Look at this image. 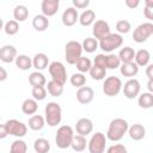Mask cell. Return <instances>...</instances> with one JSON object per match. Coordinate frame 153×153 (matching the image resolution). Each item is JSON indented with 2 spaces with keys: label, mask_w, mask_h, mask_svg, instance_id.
<instances>
[{
  "label": "cell",
  "mask_w": 153,
  "mask_h": 153,
  "mask_svg": "<svg viewBox=\"0 0 153 153\" xmlns=\"http://www.w3.org/2000/svg\"><path fill=\"white\" fill-rule=\"evenodd\" d=\"M128 128H129V124L124 118H121V117L114 118L108 127L106 139L110 141H120L123 139L124 134H127Z\"/></svg>",
  "instance_id": "cell-1"
},
{
  "label": "cell",
  "mask_w": 153,
  "mask_h": 153,
  "mask_svg": "<svg viewBox=\"0 0 153 153\" xmlns=\"http://www.w3.org/2000/svg\"><path fill=\"white\" fill-rule=\"evenodd\" d=\"M44 121L50 127H56L62 120V109L59 103L49 102L44 109Z\"/></svg>",
  "instance_id": "cell-2"
},
{
  "label": "cell",
  "mask_w": 153,
  "mask_h": 153,
  "mask_svg": "<svg viewBox=\"0 0 153 153\" xmlns=\"http://www.w3.org/2000/svg\"><path fill=\"white\" fill-rule=\"evenodd\" d=\"M73 136H74V131L71 126H61L57 129L56 136H55L56 146L61 149H66V148L71 147Z\"/></svg>",
  "instance_id": "cell-3"
},
{
  "label": "cell",
  "mask_w": 153,
  "mask_h": 153,
  "mask_svg": "<svg viewBox=\"0 0 153 153\" xmlns=\"http://www.w3.org/2000/svg\"><path fill=\"white\" fill-rule=\"evenodd\" d=\"M81 43L78 41H68L65 45V59L68 65H75L79 57L82 55Z\"/></svg>",
  "instance_id": "cell-4"
},
{
  "label": "cell",
  "mask_w": 153,
  "mask_h": 153,
  "mask_svg": "<svg viewBox=\"0 0 153 153\" xmlns=\"http://www.w3.org/2000/svg\"><path fill=\"white\" fill-rule=\"evenodd\" d=\"M48 71L49 74L51 76V80L57 82L59 85H65L67 81V71L66 67L62 62L60 61H53L49 66H48Z\"/></svg>",
  "instance_id": "cell-5"
},
{
  "label": "cell",
  "mask_w": 153,
  "mask_h": 153,
  "mask_svg": "<svg viewBox=\"0 0 153 153\" xmlns=\"http://www.w3.org/2000/svg\"><path fill=\"white\" fill-rule=\"evenodd\" d=\"M122 44H123V38L118 33H110L98 42V47L103 51L109 53V54H111V51L120 48Z\"/></svg>",
  "instance_id": "cell-6"
},
{
  "label": "cell",
  "mask_w": 153,
  "mask_h": 153,
  "mask_svg": "<svg viewBox=\"0 0 153 153\" xmlns=\"http://www.w3.org/2000/svg\"><path fill=\"white\" fill-rule=\"evenodd\" d=\"M122 80L118 76L111 75L104 79L103 82V93L108 97H115L117 96L122 90Z\"/></svg>",
  "instance_id": "cell-7"
},
{
  "label": "cell",
  "mask_w": 153,
  "mask_h": 153,
  "mask_svg": "<svg viewBox=\"0 0 153 153\" xmlns=\"http://www.w3.org/2000/svg\"><path fill=\"white\" fill-rule=\"evenodd\" d=\"M106 146V136L102 131L93 134L87 142V148L90 153H104Z\"/></svg>",
  "instance_id": "cell-8"
},
{
  "label": "cell",
  "mask_w": 153,
  "mask_h": 153,
  "mask_svg": "<svg viewBox=\"0 0 153 153\" xmlns=\"http://www.w3.org/2000/svg\"><path fill=\"white\" fill-rule=\"evenodd\" d=\"M152 35H153V24L151 22H146L136 26V29L133 32V39L136 43H143Z\"/></svg>",
  "instance_id": "cell-9"
},
{
  "label": "cell",
  "mask_w": 153,
  "mask_h": 153,
  "mask_svg": "<svg viewBox=\"0 0 153 153\" xmlns=\"http://www.w3.org/2000/svg\"><path fill=\"white\" fill-rule=\"evenodd\" d=\"M5 127H6L7 134L16 136V137H23L27 133V126L24 124L23 122L18 121V120H14V118L8 120L5 123Z\"/></svg>",
  "instance_id": "cell-10"
},
{
  "label": "cell",
  "mask_w": 153,
  "mask_h": 153,
  "mask_svg": "<svg viewBox=\"0 0 153 153\" xmlns=\"http://www.w3.org/2000/svg\"><path fill=\"white\" fill-rule=\"evenodd\" d=\"M124 97L128 99H134L140 94V90H141V85L140 81L135 78H131L129 80H127L124 82V85L122 86Z\"/></svg>",
  "instance_id": "cell-11"
},
{
  "label": "cell",
  "mask_w": 153,
  "mask_h": 153,
  "mask_svg": "<svg viewBox=\"0 0 153 153\" xmlns=\"http://www.w3.org/2000/svg\"><path fill=\"white\" fill-rule=\"evenodd\" d=\"M110 33H111L110 32V26H109L108 22H105L103 19H99V20H96L93 23L92 35H93V38L94 39L100 41V39H103L104 37H106Z\"/></svg>",
  "instance_id": "cell-12"
},
{
  "label": "cell",
  "mask_w": 153,
  "mask_h": 153,
  "mask_svg": "<svg viewBox=\"0 0 153 153\" xmlns=\"http://www.w3.org/2000/svg\"><path fill=\"white\" fill-rule=\"evenodd\" d=\"M75 130H76L78 135L87 136L93 130V122L90 118H87V117H81V118H79L76 121Z\"/></svg>",
  "instance_id": "cell-13"
},
{
  "label": "cell",
  "mask_w": 153,
  "mask_h": 153,
  "mask_svg": "<svg viewBox=\"0 0 153 153\" xmlns=\"http://www.w3.org/2000/svg\"><path fill=\"white\" fill-rule=\"evenodd\" d=\"M93 98H94V92L90 86H82V87L78 88V91H76V100L80 104H82V105L90 104L93 100Z\"/></svg>",
  "instance_id": "cell-14"
},
{
  "label": "cell",
  "mask_w": 153,
  "mask_h": 153,
  "mask_svg": "<svg viewBox=\"0 0 153 153\" xmlns=\"http://www.w3.org/2000/svg\"><path fill=\"white\" fill-rule=\"evenodd\" d=\"M60 7V1L59 0H43L41 4V10L42 14L48 17H53L56 14Z\"/></svg>",
  "instance_id": "cell-15"
},
{
  "label": "cell",
  "mask_w": 153,
  "mask_h": 153,
  "mask_svg": "<svg viewBox=\"0 0 153 153\" xmlns=\"http://www.w3.org/2000/svg\"><path fill=\"white\" fill-rule=\"evenodd\" d=\"M17 57V49L11 44L2 45L0 48V60L5 63H11Z\"/></svg>",
  "instance_id": "cell-16"
},
{
  "label": "cell",
  "mask_w": 153,
  "mask_h": 153,
  "mask_svg": "<svg viewBox=\"0 0 153 153\" xmlns=\"http://www.w3.org/2000/svg\"><path fill=\"white\" fill-rule=\"evenodd\" d=\"M78 19H79V14H78V11L74 7L66 8L62 13V17H61L62 24L65 26H73L78 22Z\"/></svg>",
  "instance_id": "cell-17"
},
{
  "label": "cell",
  "mask_w": 153,
  "mask_h": 153,
  "mask_svg": "<svg viewBox=\"0 0 153 153\" xmlns=\"http://www.w3.org/2000/svg\"><path fill=\"white\" fill-rule=\"evenodd\" d=\"M127 133L129 134L131 140L140 141V140H142L146 136V128L142 124H140V123H135V124H133V126H130L128 128Z\"/></svg>",
  "instance_id": "cell-18"
},
{
  "label": "cell",
  "mask_w": 153,
  "mask_h": 153,
  "mask_svg": "<svg viewBox=\"0 0 153 153\" xmlns=\"http://www.w3.org/2000/svg\"><path fill=\"white\" fill-rule=\"evenodd\" d=\"M120 72H121V74L123 76H127V78L131 79L139 73V67L134 61L133 62H128V63H121Z\"/></svg>",
  "instance_id": "cell-19"
},
{
  "label": "cell",
  "mask_w": 153,
  "mask_h": 153,
  "mask_svg": "<svg viewBox=\"0 0 153 153\" xmlns=\"http://www.w3.org/2000/svg\"><path fill=\"white\" fill-rule=\"evenodd\" d=\"M149 61H151V54L147 49H140L135 51L134 62L137 65V67H145L149 65Z\"/></svg>",
  "instance_id": "cell-20"
},
{
  "label": "cell",
  "mask_w": 153,
  "mask_h": 153,
  "mask_svg": "<svg viewBox=\"0 0 153 153\" xmlns=\"http://www.w3.org/2000/svg\"><path fill=\"white\" fill-rule=\"evenodd\" d=\"M48 63H49V59L44 53H38L32 59V67H35L37 72L45 69L48 67Z\"/></svg>",
  "instance_id": "cell-21"
},
{
  "label": "cell",
  "mask_w": 153,
  "mask_h": 153,
  "mask_svg": "<svg viewBox=\"0 0 153 153\" xmlns=\"http://www.w3.org/2000/svg\"><path fill=\"white\" fill-rule=\"evenodd\" d=\"M49 26V19L43 14H37L32 19V27L36 31H45Z\"/></svg>",
  "instance_id": "cell-22"
},
{
  "label": "cell",
  "mask_w": 153,
  "mask_h": 153,
  "mask_svg": "<svg viewBox=\"0 0 153 153\" xmlns=\"http://www.w3.org/2000/svg\"><path fill=\"white\" fill-rule=\"evenodd\" d=\"M78 22L82 26H90L96 22V13L93 10H85L80 16Z\"/></svg>",
  "instance_id": "cell-23"
},
{
  "label": "cell",
  "mask_w": 153,
  "mask_h": 153,
  "mask_svg": "<svg viewBox=\"0 0 153 153\" xmlns=\"http://www.w3.org/2000/svg\"><path fill=\"white\" fill-rule=\"evenodd\" d=\"M118 59L121 61V63H128V62H133L134 57H135V50L131 47H124L120 50L118 53Z\"/></svg>",
  "instance_id": "cell-24"
},
{
  "label": "cell",
  "mask_w": 153,
  "mask_h": 153,
  "mask_svg": "<svg viewBox=\"0 0 153 153\" xmlns=\"http://www.w3.org/2000/svg\"><path fill=\"white\" fill-rule=\"evenodd\" d=\"M37 110H38V104L37 100H35L33 98H26L22 104V111L25 115H35Z\"/></svg>",
  "instance_id": "cell-25"
},
{
  "label": "cell",
  "mask_w": 153,
  "mask_h": 153,
  "mask_svg": "<svg viewBox=\"0 0 153 153\" xmlns=\"http://www.w3.org/2000/svg\"><path fill=\"white\" fill-rule=\"evenodd\" d=\"M121 66V61L116 54H104V68L108 69H116Z\"/></svg>",
  "instance_id": "cell-26"
},
{
  "label": "cell",
  "mask_w": 153,
  "mask_h": 153,
  "mask_svg": "<svg viewBox=\"0 0 153 153\" xmlns=\"http://www.w3.org/2000/svg\"><path fill=\"white\" fill-rule=\"evenodd\" d=\"M16 66L20 69V71H29L31 67H32V60L25 55V54H20V55H17L16 60Z\"/></svg>",
  "instance_id": "cell-27"
},
{
  "label": "cell",
  "mask_w": 153,
  "mask_h": 153,
  "mask_svg": "<svg viewBox=\"0 0 153 153\" xmlns=\"http://www.w3.org/2000/svg\"><path fill=\"white\" fill-rule=\"evenodd\" d=\"M137 104L142 109H151L153 106V93L143 92L137 96Z\"/></svg>",
  "instance_id": "cell-28"
},
{
  "label": "cell",
  "mask_w": 153,
  "mask_h": 153,
  "mask_svg": "<svg viewBox=\"0 0 153 153\" xmlns=\"http://www.w3.org/2000/svg\"><path fill=\"white\" fill-rule=\"evenodd\" d=\"M29 128L31 130H35V131H38L41 129H43V127L45 126V121H44V117L41 116V115H32L30 118H29Z\"/></svg>",
  "instance_id": "cell-29"
},
{
  "label": "cell",
  "mask_w": 153,
  "mask_h": 153,
  "mask_svg": "<svg viewBox=\"0 0 153 153\" xmlns=\"http://www.w3.org/2000/svg\"><path fill=\"white\" fill-rule=\"evenodd\" d=\"M71 147L75 152H82V151H85L86 147H87L86 137L85 136H81V135H74L73 136V140L71 142Z\"/></svg>",
  "instance_id": "cell-30"
},
{
  "label": "cell",
  "mask_w": 153,
  "mask_h": 153,
  "mask_svg": "<svg viewBox=\"0 0 153 153\" xmlns=\"http://www.w3.org/2000/svg\"><path fill=\"white\" fill-rule=\"evenodd\" d=\"M29 17V10L25 5H17L13 10V18L16 22H25Z\"/></svg>",
  "instance_id": "cell-31"
},
{
  "label": "cell",
  "mask_w": 153,
  "mask_h": 153,
  "mask_svg": "<svg viewBox=\"0 0 153 153\" xmlns=\"http://www.w3.org/2000/svg\"><path fill=\"white\" fill-rule=\"evenodd\" d=\"M29 84L33 87V86H44L47 84V79L44 76V74H42L41 72H32L29 75Z\"/></svg>",
  "instance_id": "cell-32"
},
{
  "label": "cell",
  "mask_w": 153,
  "mask_h": 153,
  "mask_svg": "<svg viewBox=\"0 0 153 153\" xmlns=\"http://www.w3.org/2000/svg\"><path fill=\"white\" fill-rule=\"evenodd\" d=\"M33 149L36 153H48L50 151V143L44 137H38L33 142Z\"/></svg>",
  "instance_id": "cell-33"
},
{
  "label": "cell",
  "mask_w": 153,
  "mask_h": 153,
  "mask_svg": "<svg viewBox=\"0 0 153 153\" xmlns=\"http://www.w3.org/2000/svg\"><path fill=\"white\" fill-rule=\"evenodd\" d=\"M88 73L93 80H103L106 76V69L100 66H97V65H92Z\"/></svg>",
  "instance_id": "cell-34"
},
{
  "label": "cell",
  "mask_w": 153,
  "mask_h": 153,
  "mask_svg": "<svg viewBox=\"0 0 153 153\" xmlns=\"http://www.w3.org/2000/svg\"><path fill=\"white\" fill-rule=\"evenodd\" d=\"M45 90H47V92H48L51 97H60V96L63 93V86H62V85H59L57 82H55V81H53V80L48 81Z\"/></svg>",
  "instance_id": "cell-35"
},
{
  "label": "cell",
  "mask_w": 153,
  "mask_h": 153,
  "mask_svg": "<svg viewBox=\"0 0 153 153\" xmlns=\"http://www.w3.org/2000/svg\"><path fill=\"white\" fill-rule=\"evenodd\" d=\"M75 66H76V69L79 71V73H86V72H88L90 71V68H91V66H92V62H91V60L88 59V57H86V56H81V57H79L78 59V61L75 62Z\"/></svg>",
  "instance_id": "cell-36"
},
{
  "label": "cell",
  "mask_w": 153,
  "mask_h": 153,
  "mask_svg": "<svg viewBox=\"0 0 153 153\" xmlns=\"http://www.w3.org/2000/svg\"><path fill=\"white\" fill-rule=\"evenodd\" d=\"M81 47L82 50H85L86 53H93L98 49V41L94 39L93 37H86L81 43Z\"/></svg>",
  "instance_id": "cell-37"
},
{
  "label": "cell",
  "mask_w": 153,
  "mask_h": 153,
  "mask_svg": "<svg viewBox=\"0 0 153 153\" xmlns=\"http://www.w3.org/2000/svg\"><path fill=\"white\" fill-rule=\"evenodd\" d=\"M26 151H27V145L25 141H23L20 139H18L11 143L10 153H26Z\"/></svg>",
  "instance_id": "cell-38"
},
{
  "label": "cell",
  "mask_w": 153,
  "mask_h": 153,
  "mask_svg": "<svg viewBox=\"0 0 153 153\" xmlns=\"http://www.w3.org/2000/svg\"><path fill=\"white\" fill-rule=\"evenodd\" d=\"M69 82L72 84V86L80 88V87L85 86V84H86V76L82 73H74L69 78Z\"/></svg>",
  "instance_id": "cell-39"
},
{
  "label": "cell",
  "mask_w": 153,
  "mask_h": 153,
  "mask_svg": "<svg viewBox=\"0 0 153 153\" xmlns=\"http://www.w3.org/2000/svg\"><path fill=\"white\" fill-rule=\"evenodd\" d=\"M4 31L8 36H13V35L18 33V31H19V23L16 22L14 19L8 20L6 24H4Z\"/></svg>",
  "instance_id": "cell-40"
},
{
  "label": "cell",
  "mask_w": 153,
  "mask_h": 153,
  "mask_svg": "<svg viewBox=\"0 0 153 153\" xmlns=\"http://www.w3.org/2000/svg\"><path fill=\"white\" fill-rule=\"evenodd\" d=\"M31 94H32V98L37 102L44 100L47 97V90L44 86H33L31 90Z\"/></svg>",
  "instance_id": "cell-41"
},
{
  "label": "cell",
  "mask_w": 153,
  "mask_h": 153,
  "mask_svg": "<svg viewBox=\"0 0 153 153\" xmlns=\"http://www.w3.org/2000/svg\"><path fill=\"white\" fill-rule=\"evenodd\" d=\"M131 29V25L128 20L126 19H122V20H118L116 23V30H117V33L118 35H122V33H128Z\"/></svg>",
  "instance_id": "cell-42"
},
{
  "label": "cell",
  "mask_w": 153,
  "mask_h": 153,
  "mask_svg": "<svg viewBox=\"0 0 153 153\" xmlns=\"http://www.w3.org/2000/svg\"><path fill=\"white\" fill-rule=\"evenodd\" d=\"M106 153H128V151H127V147L124 145L115 143V145H111L110 147H108Z\"/></svg>",
  "instance_id": "cell-43"
},
{
  "label": "cell",
  "mask_w": 153,
  "mask_h": 153,
  "mask_svg": "<svg viewBox=\"0 0 153 153\" xmlns=\"http://www.w3.org/2000/svg\"><path fill=\"white\" fill-rule=\"evenodd\" d=\"M143 16L152 20L153 19V0H147L145 2V8H143Z\"/></svg>",
  "instance_id": "cell-44"
},
{
  "label": "cell",
  "mask_w": 153,
  "mask_h": 153,
  "mask_svg": "<svg viewBox=\"0 0 153 153\" xmlns=\"http://www.w3.org/2000/svg\"><path fill=\"white\" fill-rule=\"evenodd\" d=\"M72 2H73V7H74L75 10H76V8L84 10V8H86V7L90 5V1H88V0H73Z\"/></svg>",
  "instance_id": "cell-45"
},
{
  "label": "cell",
  "mask_w": 153,
  "mask_h": 153,
  "mask_svg": "<svg viewBox=\"0 0 153 153\" xmlns=\"http://www.w3.org/2000/svg\"><path fill=\"white\" fill-rule=\"evenodd\" d=\"M126 5H127V7L134 10L140 5V1L139 0H126Z\"/></svg>",
  "instance_id": "cell-46"
},
{
  "label": "cell",
  "mask_w": 153,
  "mask_h": 153,
  "mask_svg": "<svg viewBox=\"0 0 153 153\" xmlns=\"http://www.w3.org/2000/svg\"><path fill=\"white\" fill-rule=\"evenodd\" d=\"M146 75L148 76V80H153V65H147L146 67Z\"/></svg>",
  "instance_id": "cell-47"
},
{
  "label": "cell",
  "mask_w": 153,
  "mask_h": 153,
  "mask_svg": "<svg viewBox=\"0 0 153 153\" xmlns=\"http://www.w3.org/2000/svg\"><path fill=\"white\" fill-rule=\"evenodd\" d=\"M7 130H6V127H5V123L4 124H0V140L5 139L7 136Z\"/></svg>",
  "instance_id": "cell-48"
},
{
  "label": "cell",
  "mask_w": 153,
  "mask_h": 153,
  "mask_svg": "<svg viewBox=\"0 0 153 153\" xmlns=\"http://www.w3.org/2000/svg\"><path fill=\"white\" fill-rule=\"evenodd\" d=\"M7 76H8L7 71H6L4 67L0 66V81H5V80L7 79Z\"/></svg>",
  "instance_id": "cell-49"
},
{
  "label": "cell",
  "mask_w": 153,
  "mask_h": 153,
  "mask_svg": "<svg viewBox=\"0 0 153 153\" xmlns=\"http://www.w3.org/2000/svg\"><path fill=\"white\" fill-rule=\"evenodd\" d=\"M147 87H148V92H153V80H148L147 82Z\"/></svg>",
  "instance_id": "cell-50"
},
{
  "label": "cell",
  "mask_w": 153,
  "mask_h": 153,
  "mask_svg": "<svg viewBox=\"0 0 153 153\" xmlns=\"http://www.w3.org/2000/svg\"><path fill=\"white\" fill-rule=\"evenodd\" d=\"M1 29H4V20H2V18L0 17V30Z\"/></svg>",
  "instance_id": "cell-51"
}]
</instances>
